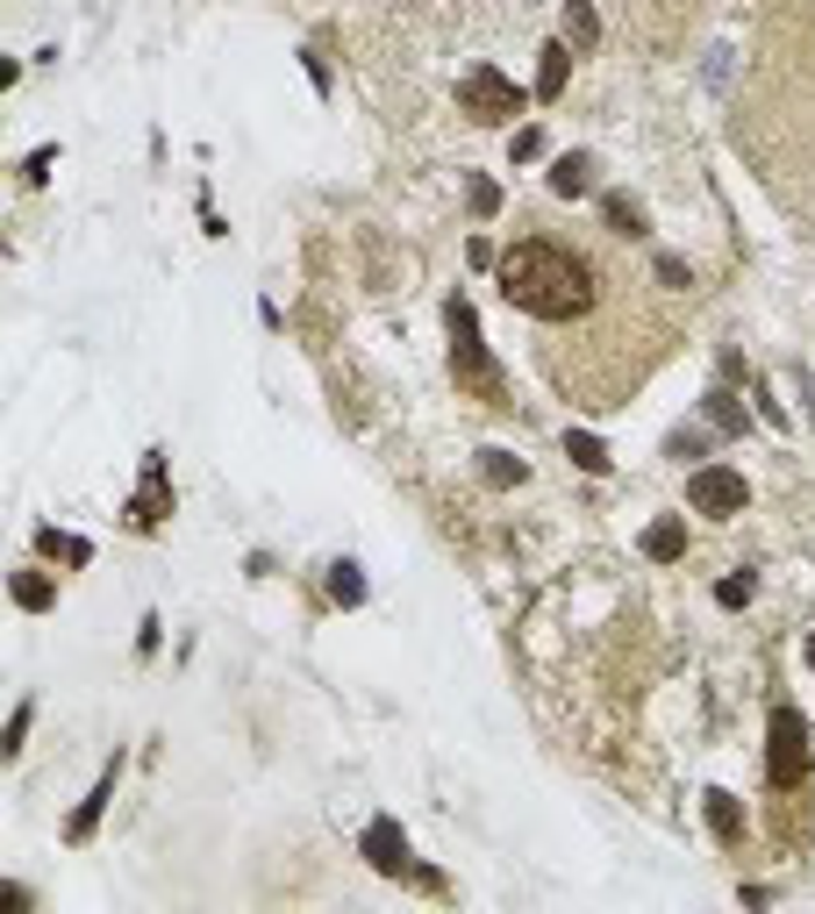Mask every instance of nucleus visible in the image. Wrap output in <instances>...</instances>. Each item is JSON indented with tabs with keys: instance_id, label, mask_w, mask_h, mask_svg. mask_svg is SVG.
Here are the masks:
<instances>
[{
	"instance_id": "11",
	"label": "nucleus",
	"mask_w": 815,
	"mask_h": 914,
	"mask_svg": "<svg viewBox=\"0 0 815 914\" xmlns=\"http://www.w3.org/2000/svg\"><path fill=\"white\" fill-rule=\"evenodd\" d=\"M701 421H709L715 436H751V407H744L737 386H709V393H701Z\"/></svg>"
},
{
	"instance_id": "18",
	"label": "nucleus",
	"mask_w": 815,
	"mask_h": 914,
	"mask_svg": "<svg viewBox=\"0 0 815 914\" xmlns=\"http://www.w3.org/2000/svg\"><path fill=\"white\" fill-rule=\"evenodd\" d=\"M330 608H365V565L358 557H336L330 565Z\"/></svg>"
},
{
	"instance_id": "12",
	"label": "nucleus",
	"mask_w": 815,
	"mask_h": 914,
	"mask_svg": "<svg viewBox=\"0 0 815 914\" xmlns=\"http://www.w3.org/2000/svg\"><path fill=\"white\" fill-rule=\"evenodd\" d=\"M701 814H709L715 843H730V851H737V843H744V800H737V794H723V786H709V794H701Z\"/></svg>"
},
{
	"instance_id": "4",
	"label": "nucleus",
	"mask_w": 815,
	"mask_h": 914,
	"mask_svg": "<svg viewBox=\"0 0 815 914\" xmlns=\"http://www.w3.org/2000/svg\"><path fill=\"white\" fill-rule=\"evenodd\" d=\"M458 107H466L480 129H501V122H523V107H529V93L515 86L501 65H480V72H466L458 79Z\"/></svg>"
},
{
	"instance_id": "27",
	"label": "nucleus",
	"mask_w": 815,
	"mask_h": 914,
	"mask_svg": "<svg viewBox=\"0 0 815 914\" xmlns=\"http://www.w3.org/2000/svg\"><path fill=\"white\" fill-rule=\"evenodd\" d=\"M651 265H658V279H665V286H695L687 257H673V251H651Z\"/></svg>"
},
{
	"instance_id": "30",
	"label": "nucleus",
	"mask_w": 815,
	"mask_h": 914,
	"mask_svg": "<svg viewBox=\"0 0 815 914\" xmlns=\"http://www.w3.org/2000/svg\"><path fill=\"white\" fill-rule=\"evenodd\" d=\"M158 636H165V622H158V615H144V629H136V658H151V650H158Z\"/></svg>"
},
{
	"instance_id": "14",
	"label": "nucleus",
	"mask_w": 815,
	"mask_h": 914,
	"mask_svg": "<svg viewBox=\"0 0 815 914\" xmlns=\"http://www.w3.org/2000/svg\"><path fill=\"white\" fill-rule=\"evenodd\" d=\"M480 486H494V494H515V486H529V465L515 458V450H480Z\"/></svg>"
},
{
	"instance_id": "10",
	"label": "nucleus",
	"mask_w": 815,
	"mask_h": 914,
	"mask_svg": "<svg viewBox=\"0 0 815 914\" xmlns=\"http://www.w3.org/2000/svg\"><path fill=\"white\" fill-rule=\"evenodd\" d=\"M565 79H573V44H565V36H551V44H537V107H551L565 93Z\"/></svg>"
},
{
	"instance_id": "26",
	"label": "nucleus",
	"mask_w": 815,
	"mask_h": 914,
	"mask_svg": "<svg viewBox=\"0 0 815 914\" xmlns=\"http://www.w3.org/2000/svg\"><path fill=\"white\" fill-rule=\"evenodd\" d=\"M466 200H472V215H480V222H486V215H501V186L494 180H472Z\"/></svg>"
},
{
	"instance_id": "22",
	"label": "nucleus",
	"mask_w": 815,
	"mask_h": 914,
	"mask_svg": "<svg viewBox=\"0 0 815 914\" xmlns=\"http://www.w3.org/2000/svg\"><path fill=\"white\" fill-rule=\"evenodd\" d=\"M751 600H758V571H730V579H715V608L737 615V608H751Z\"/></svg>"
},
{
	"instance_id": "13",
	"label": "nucleus",
	"mask_w": 815,
	"mask_h": 914,
	"mask_svg": "<svg viewBox=\"0 0 815 914\" xmlns=\"http://www.w3.org/2000/svg\"><path fill=\"white\" fill-rule=\"evenodd\" d=\"M644 557L651 565H679V557H687V522H679V514H658V522L644 529Z\"/></svg>"
},
{
	"instance_id": "21",
	"label": "nucleus",
	"mask_w": 815,
	"mask_h": 914,
	"mask_svg": "<svg viewBox=\"0 0 815 914\" xmlns=\"http://www.w3.org/2000/svg\"><path fill=\"white\" fill-rule=\"evenodd\" d=\"M543 150H551V136H543V122H515V129H508V158H515V165H537Z\"/></svg>"
},
{
	"instance_id": "29",
	"label": "nucleus",
	"mask_w": 815,
	"mask_h": 914,
	"mask_svg": "<svg viewBox=\"0 0 815 914\" xmlns=\"http://www.w3.org/2000/svg\"><path fill=\"white\" fill-rule=\"evenodd\" d=\"M466 265H472V271H486V265H501V251H494L486 236H472V243H466Z\"/></svg>"
},
{
	"instance_id": "20",
	"label": "nucleus",
	"mask_w": 815,
	"mask_h": 914,
	"mask_svg": "<svg viewBox=\"0 0 815 914\" xmlns=\"http://www.w3.org/2000/svg\"><path fill=\"white\" fill-rule=\"evenodd\" d=\"M565 458H573L579 472H594V479H601V472L616 465V458H608V443H601L594 429H565Z\"/></svg>"
},
{
	"instance_id": "6",
	"label": "nucleus",
	"mask_w": 815,
	"mask_h": 914,
	"mask_svg": "<svg viewBox=\"0 0 815 914\" xmlns=\"http://www.w3.org/2000/svg\"><path fill=\"white\" fill-rule=\"evenodd\" d=\"M172 508H180V494L165 486V450H151V458H144V494H129L122 529H144V536H151V529H165Z\"/></svg>"
},
{
	"instance_id": "23",
	"label": "nucleus",
	"mask_w": 815,
	"mask_h": 914,
	"mask_svg": "<svg viewBox=\"0 0 815 914\" xmlns=\"http://www.w3.org/2000/svg\"><path fill=\"white\" fill-rule=\"evenodd\" d=\"M701 429H709V421H687V429H673V436H665V458H679V465H695L701 450H709V436H701Z\"/></svg>"
},
{
	"instance_id": "9",
	"label": "nucleus",
	"mask_w": 815,
	"mask_h": 914,
	"mask_svg": "<svg viewBox=\"0 0 815 914\" xmlns=\"http://www.w3.org/2000/svg\"><path fill=\"white\" fill-rule=\"evenodd\" d=\"M594 150H559V158H551V172H543V186H551V194L559 200H587L594 194Z\"/></svg>"
},
{
	"instance_id": "28",
	"label": "nucleus",
	"mask_w": 815,
	"mask_h": 914,
	"mask_svg": "<svg viewBox=\"0 0 815 914\" xmlns=\"http://www.w3.org/2000/svg\"><path fill=\"white\" fill-rule=\"evenodd\" d=\"M301 72H308V86H315V93H330V65H322V50H301Z\"/></svg>"
},
{
	"instance_id": "19",
	"label": "nucleus",
	"mask_w": 815,
	"mask_h": 914,
	"mask_svg": "<svg viewBox=\"0 0 815 914\" xmlns=\"http://www.w3.org/2000/svg\"><path fill=\"white\" fill-rule=\"evenodd\" d=\"M559 8H565V44H573V50L601 44V15H594V0H559Z\"/></svg>"
},
{
	"instance_id": "7",
	"label": "nucleus",
	"mask_w": 815,
	"mask_h": 914,
	"mask_svg": "<svg viewBox=\"0 0 815 914\" xmlns=\"http://www.w3.org/2000/svg\"><path fill=\"white\" fill-rule=\"evenodd\" d=\"M122 765H129V750H107V765H101V779H93V794L79 800L72 814H65V829L58 836L65 843H87L93 829H101V814H107V800H115V786H122Z\"/></svg>"
},
{
	"instance_id": "24",
	"label": "nucleus",
	"mask_w": 815,
	"mask_h": 914,
	"mask_svg": "<svg viewBox=\"0 0 815 914\" xmlns=\"http://www.w3.org/2000/svg\"><path fill=\"white\" fill-rule=\"evenodd\" d=\"M30 721H36V701H15V715H8V765H22V743H30Z\"/></svg>"
},
{
	"instance_id": "1",
	"label": "nucleus",
	"mask_w": 815,
	"mask_h": 914,
	"mask_svg": "<svg viewBox=\"0 0 815 914\" xmlns=\"http://www.w3.org/2000/svg\"><path fill=\"white\" fill-rule=\"evenodd\" d=\"M501 293H508L515 315H537V322H579L594 308V265L559 236H523L501 251Z\"/></svg>"
},
{
	"instance_id": "16",
	"label": "nucleus",
	"mask_w": 815,
	"mask_h": 914,
	"mask_svg": "<svg viewBox=\"0 0 815 914\" xmlns=\"http://www.w3.org/2000/svg\"><path fill=\"white\" fill-rule=\"evenodd\" d=\"M601 222L616 229V236H651V222H644V208H636V194H622V186H608V194H601Z\"/></svg>"
},
{
	"instance_id": "15",
	"label": "nucleus",
	"mask_w": 815,
	"mask_h": 914,
	"mask_svg": "<svg viewBox=\"0 0 815 914\" xmlns=\"http://www.w3.org/2000/svg\"><path fill=\"white\" fill-rule=\"evenodd\" d=\"M36 557H50V565H72V571H79V565H93V543H87V536H65V529L44 522V529H36Z\"/></svg>"
},
{
	"instance_id": "17",
	"label": "nucleus",
	"mask_w": 815,
	"mask_h": 914,
	"mask_svg": "<svg viewBox=\"0 0 815 914\" xmlns=\"http://www.w3.org/2000/svg\"><path fill=\"white\" fill-rule=\"evenodd\" d=\"M8 600L30 608V615H50V608H58V586H50L44 571H15V579H8Z\"/></svg>"
},
{
	"instance_id": "2",
	"label": "nucleus",
	"mask_w": 815,
	"mask_h": 914,
	"mask_svg": "<svg viewBox=\"0 0 815 914\" xmlns=\"http://www.w3.org/2000/svg\"><path fill=\"white\" fill-rule=\"evenodd\" d=\"M444 329H451V372H458V386L501 407V372H494V350H486V336H480V315H472V300H466V293H451V300H444Z\"/></svg>"
},
{
	"instance_id": "31",
	"label": "nucleus",
	"mask_w": 815,
	"mask_h": 914,
	"mask_svg": "<svg viewBox=\"0 0 815 914\" xmlns=\"http://www.w3.org/2000/svg\"><path fill=\"white\" fill-rule=\"evenodd\" d=\"M801 658H808V672H815V629H808V650H801Z\"/></svg>"
},
{
	"instance_id": "5",
	"label": "nucleus",
	"mask_w": 815,
	"mask_h": 914,
	"mask_svg": "<svg viewBox=\"0 0 815 914\" xmlns=\"http://www.w3.org/2000/svg\"><path fill=\"white\" fill-rule=\"evenodd\" d=\"M687 508L730 522V514L751 508V479H744L737 465H695V472H687Z\"/></svg>"
},
{
	"instance_id": "25",
	"label": "nucleus",
	"mask_w": 815,
	"mask_h": 914,
	"mask_svg": "<svg viewBox=\"0 0 815 914\" xmlns=\"http://www.w3.org/2000/svg\"><path fill=\"white\" fill-rule=\"evenodd\" d=\"M50 165H58V150L44 143V150H30V158H22L15 172H22V186H44V180H50Z\"/></svg>"
},
{
	"instance_id": "8",
	"label": "nucleus",
	"mask_w": 815,
	"mask_h": 914,
	"mask_svg": "<svg viewBox=\"0 0 815 914\" xmlns=\"http://www.w3.org/2000/svg\"><path fill=\"white\" fill-rule=\"evenodd\" d=\"M358 851H365V865L387 871V879H408V871H415V865H408V857H415V851H408V829L393 822V814H372V822H365Z\"/></svg>"
},
{
	"instance_id": "3",
	"label": "nucleus",
	"mask_w": 815,
	"mask_h": 914,
	"mask_svg": "<svg viewBox=\"0 0 815 914\" xmlns=\"http://www.w3.org/2000/svg\"><path fill=\"white\" fill-rule=\"evenodd\" d=\"M808 779H815L808 715H801V707H772V721H766V786L772 794H801Z\"/></svg>"
}]
</instances>
